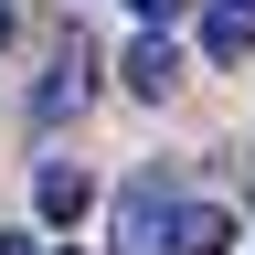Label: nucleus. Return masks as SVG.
Segmentation results:
<instances>
[{
	"label": "nucleus",
	"mask_w": 255,
	"mask_h": 255,
	"mask_svg": "<svg viewBox=\"0 0 255 255\" xmlns=\"http://www.w3.org/2000/svg\"><path fill=\"white\" fill-rule=\"evenodd\" d=\"M202 53L213 64H255V0H213L202 11Z\"/></svg>",
	"instance_id": "obj_4"
},
{
	"label": "nucleus",
	"mask_w": 255,
	"mask_h": 255,
	"mask_svg": "<svg viewBox=\"0 0 255 255\" xmlns=\"http://www.w3.org/2000/svg\"><path fill=\"white\" fill-rule=\"evenodd\" d=\"M128 85H138V96H149V107H159V96H170V85H181V53H170V43H159V32H149V43H128Z\"/></svg>",
	"instance_id": "obj_6"
},
{
	"label": "nucleus",
	"mask_w": 255,
	"mask_h": 255,
	"mask_svg": "<svg viewBox=\"0 0 255 255\" xmlns=\"http://www.w3.org/2000/svg\"><path fill=\"white\" fill-rule=\"evenodd\" d=\"M0 255H32V245H21V234H0Z\"/></svg>",
	"instance_id": "obj_8"
},
{
	"label": "nucleus",
	"mask_w": 255,
	"mask_h": 255,
	"mask_svg": "<svg viewBox=\"0 0 255 255\" xmlns=\"http://www.w3.org/2000/svg\"><path fill=\"white\" fill-rule=\"evenodd\" d=\"M170 202H181V191H170V170L149 159V170L117 191V255H159V223H170Z\"/></svg>",
	"instance_id": "obj_1"
},
{
	"label": "nucleus",
	"mask_w": 255,
	"mask_h": 255,
	"mask_svg": "<svg viewBox=\"0 0 255 255\" xmlns=\"http://www.w3.org/2000/svg\"><path fill=\"white\" fill-rule=\"evenodd\" d=\"M75 107H85V32H75V43H64V53H53V75L32 85V117H43V128H64Z\"/></svg>",
	"instance_id": "obj_3"
},
{
	"label": "nucleus",
	"mask_w": 255,
	"mask_h": 255,
	"mask_svg": "<svg viewBox=\"0 0 255 255\" xmlns=\"http://www.w3.org/2000/svg\"><path fill=\"white\" fill-rule=\"evenodd\" d=\"M159 245H170V255H234V213H223V202H170Z\"/></svg>",
	"instance_id": "obj_2"
},
{
	"label": "nucleus",
	"mask_w": 255,
	"mask_h": 255,
	"mask_svg": "<svg viewBox=\"0 0 255 255\" xmlns=\"http://www.w3.org/2000/svg\"><path fill=\"white\" fill-rule=\"evenodd\" d=\"M0 43H11V0H0Z\"/></svg>",
	"instance_id": "obj_9"
},
{
	"label": "nucleus",
	"mask_w": 255,
	"mask_h": 255,
	"mask_svg": "<svg viewBox=\"0 0 255 255\" xmlns=\"http://www.w3.org/2000/svg\"><path fill=\"white\" fill-rule=\"evenodd\" d=\"M85 213H96V181L75 159H43V223H85Z\"/></svg>",
	"instance_id": "obj_5"
},
{
	"label": "nucleus",
	"mask_w": 255,
	"mask_h": 255,
	"mask_svg": "<svg viewBox=\"0 0 255 255\" xmlns=\"http://www.w3.org/2000/svg\"><path fill=\"white\" fill-rule=\"evenodd\" d=\"M128 11H138V21H181V0H128Z\"/></svg>",
	"instance_id": "obj_7"
}]
</instances>
